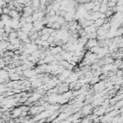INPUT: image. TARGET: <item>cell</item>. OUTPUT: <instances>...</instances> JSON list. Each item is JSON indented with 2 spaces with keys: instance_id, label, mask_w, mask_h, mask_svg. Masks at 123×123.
<instances>
[{
  "instance_id": "1",
  "label": "cell",
  "mask_w": 123,
  "mask_h": 123,
  "mask_svg": "<svg viewBox=\"0 0 123 123\" xmlns=\"http://www.w3.org/2000/svg\"><path fill=\"white\" fill-rule=\"evenodd\" d=\"M29 110V107H26V106H22V107H18V108H15V109H12V111H11V116L12 118H16V117H19V116H22V113L24 111H27Z\"/></svg>"
},
{
  "instance_id": "2",
  "label": "cell",
  "mask_w": 123,
  "mask_h": 123,
  "mask_svg": "<svg viewBox=\"0 0 123 123\" xmlns=\"http://www.w3.org/2000/svg\"><path fill=\"white\" fill-rule=\"evenodd\" d=\"M93 90L96 91V92H101V91H104V89L106 88V82L104 81H100L99 83L93 85Z\"/></svg>"
},
{
  "instance_id": "3",
  "label": "cell",
  "mask_w": 123,
  "mask_h": 123,
  "mask_svg": "<svg viewBox=\"0 0 123 123\" xmlns=\"http://www.w3.org/2000/svg\"><path fill=\"white\" fill-rule=\"evenodd\" d=\"M95 46H98V39L97 38H89L86 44V48L90 50L92 47H95Z\"/></svg>"
},
{
  "instance_id": "4",
  "label": "cell",
  "mask_w": 123,
  "mask_h": 123,
  "mask_svg": "<svg viewBox=\"0 0 123 123\" xmlns=\"http://www.w3.org/2000/svg\"><path fill=\"white\" fill-rule=\"evenodd\" d=\"M91 111H92V105H91V104H88V105H85V106L82 108V110L80 111V113H81L82 116H84V115L88 114Z\"/></svg>"
},
{
  "instance_id": "5",
  "label": "cell",
  "mask_w": 123,
  "mask_h": 123,
  "mask_svg": "<svg viewBox=\"0 0 123 123\" xmlns=\"http://www.w3.org/2000/svg\"><path fill=\"white\" fill-rule=\"evenodd\" d=\"M34 29V24L33 23H25L24 25H23V27L20 29L22 32H24V33H26V34H30L31 33V31Z\"/></svg>"
},
{
  "instance_id": "6",
  "label": "cell",
  "mask_w": 123,
  "mask_h": 123,
  "mask_svg": "<svg viewBox=\"0 0 123 123\" xmlns=\"http://www.w3.org/2000/svg\"><path fill=\"white\" fill-rule=\"evenodd\" d=\"M40 98H41V94H40V93H38V92H34V93H32V95L29 97L27 103H33V102H36V101H37V100L40 99Z\"/></svg>"
},
{
  "instance_id": "7",
  "label": "cell",
  "mask_w": 123,
  "mask_h": 123,
  "mask_svg": "<svg viewBox=\"0 0 123 123\" xmlns=\"http://www.w3.org/2000/svg\"><path fill=\"white\" fill-rule=\"evenodd\" d=\"M17 34H18V38L24 43L27 39H29V35L28 34H26V33H24V32H22L21 30H18L17 31Z\"/></svg>"
},
{
  "instance_id": "8",
  "label": "cell",
  "mask_w": 123,
  "mask_h": 123,
  "mask_svg": "<svg viewBox=\"0 0 123 123\" xmlns=\"http://www.w3.org/2000/svg\"><path fill=\"white\" fill-rule=\"evenodd\" d=\"M49 50L51 51L52 55H58V54H61L63 49L62 46H53V47H49Z\"/></svg>"
},
{
  "instance_id": "9",
  "label": "cell",
  "mask_w": 123,
  "mask_h": 123,
  "mask_svg": "<svg viewBox=\"0 0 123 123\" xmlns=\"http://www.w3.org/2000/svg\"><path fill=\"white\" fill-rule=\"evenodd\" d=\"M35 75H37V71L35 70V69H27V70H25V71H23V77H26V78H31V77H33V76H35Z\"/></svg>"
},
{
  "instance_id": "10",
  "label": "cell",
  "mask_w": 123,
  "mask_h": 123,
  "mask_svg": "<svg viewBox=\"0 0 123 123\" xmlns=\"http://www.w3.org/2000/svg\"><path fill=\"white\" fill-rule=\"evenodd\" d=\"M33 24H34V29L37 31V32H38V31H41L45 26L42 24V22L41 21H39V20H37V21H35V22H33Z\"/></svg>"
},
{
  "instance_id": "11",
  "label": "cell",
  "mask_w": 123,
  "mask_h": 123,
  "mask_svg": "<svg viewBox=\"0 0 123 123\" xmlns=\"http://www.w3.org/2000/svg\"><path fill=\"white\" fill-rule=\"evenodd\" d=\"M40 5H41L40 0H32V8L34 9L35 12H37V11L39 10Z\"/></svg>"
},
{
  "instance_id": "12",
  "label": "cell",
  "mask_w": 123,
  "mask_h": 123,
  "mask_svg": "<svg viewBox=\"0 0 123 123\" xmlns=\"http://www.w3.org/2000/svg\"><path fill=\"white\" fill-rule=\"evenodd\" d=\"M22 79V76H20L19 74L15 73H10V80L11 81H19Z\"/></svg>"
},
{
  "instance_id": "13",
  "label": "cell",
  "mask_w": 123,
  "mask_h": 123,
  "mask_svg": "<svg viewBox=\"0 0 123 123\" xmlns=\"http://www.w3.org/2000/svg\"><path fill=\"white\" fill-rule=\"evenodd\" d=\"M94 6H95V4H94L93 2H87V3L84 4V8H85L87 12H91V11L93 10Z\"/></svg>"
},
{
  "instance_id": "14",
  "label": "cell",
  "mask_w": 123,
  "mask_h": 123,
  "mask_svg": "<svg viewBox=\"0 0 123 123\" xmlns=\"http://www.w3.org/2000/svg\"><path fill=\"white\" fill-rule=\"evenodd\" d=\"M105 22H106V18H99V19H97V20L94 21V25L97 28H99V27H102Z\"/></svg>"
},
{
  "instance_id": "15",
  "label": "cell",
  "mask_w": 123,
  "mask_h": 123,
  "mask_svg": "<svg viewBox=\"0 0 123 123\" xmlns=\"http://www.w3.org/2000/svg\"><path fill=\"white\" fill-rule=\"evenodd\" d=\"M106 111H107L106 108L102 106L101 108H98V109L95 111V114H96V115H103V114H104Z\"/></svg>"
},
{
  "instance_id": "16",
  "label": "cell",
  "mask_w": 123,
  "mask_h": 123,
  "mask_svg": "<svg viewBox=\"0 0 123 123\" xmlns=\"http://www.w3.org/2000/svg\"><path fill=\"white\" fill-rule=\"evenodd\" d=\"M17 37H18V34H17V31H15V30H12L9 34V39H13V38H17Z\"/></svg>"
},
{
  "instance_id": "17",
  "label": "cell",
  "mask_w": 123,
  "mask_h": 123,
  "mask_svg": "<svg viewBox=\"0 0 123 123\" xmlns=\"http://www.w3.org/2000/svg\"><path fill=\"white\" fill-rule=\"evenodd\" d=\"M12 10L9 7H5V8H1V14H10V12Z\"/></svg>"
},
{
  "instance_id": "18",
  "label": "cell",
  "mask_w": 123,
  "mask_h": 123,
  "mask_svg": "<svg viewBox=\"0 0 123 123\" xmlns=\"http://www.w3.org/2000/svg\"><path fill=\"white\" fill-rule=\"evenodd\" d=\"M99 82H100V77H92L90 82H89V84L90 85H95V84H97Z\"/></svg>"
},
{
  "instance_id": "19",
  "label": "cell",
  "mask_w": 123,
  "mask_h": 123,
  "mask_svg": "<svg viewBox=\"0 0 123 123\" xmlns=\"http://www.w3.org/2000/svg\"><path fill=\"white\" fill-rule=\"evenodd\" d=\"M91 119L92 118H90V117H86V118H84V119L81 120V123H90L91 122Z\"/></svg>"
},
{
  "instance_id": "20",
  "label": "cell",
  "mask_w": 123,
  "mask_h": 123,
  "mask_svg": "<svg viewBox=\"0 0 123 123\" xmlns=\"http://www.w3.org/2000/svg\"><path fill=\"white\" fill-rule=\"evenodd\" d=\"M49 37H50V35H41L39 38H40L41 40H48Z\"/></svg>"
},
{
  "instance_id": "21",
  "label": "cell",
  "mask_w": 123,
  "mask_h": 123,
  "mask_svg": "<svg viewBox=\"0 0 123 123\" xmlns=\"http://www.w3.org/2000/svg\"><path fill=\"white\" fill-rule=\"evenodd\" d=\"M4 1H6V2H7V3H8V4H9V3H10V2H12V0H4Z\"/></svg>"
}]
</instances>
